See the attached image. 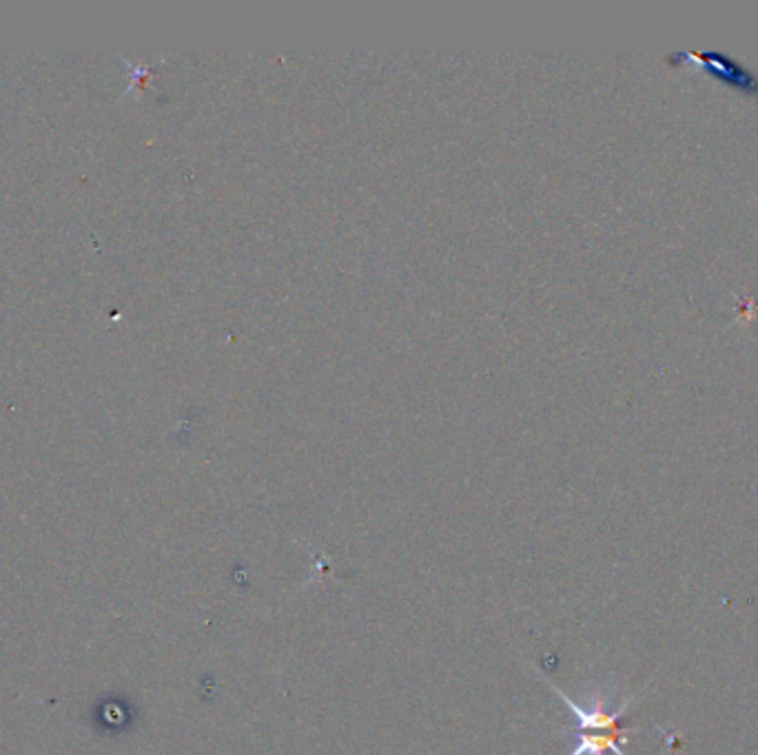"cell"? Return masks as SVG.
<instances>
[{"mask_svg": "<svg viewBox=\"0 0 758 755\" xmlns=\"http://www.w3.org/2000/svg\"><path fill=\"white\" fill-rule=\"evenodd\" d=\"M636 731V727H621L612 731H575L577 742L567 755H628L621 744L628 742V735Z\"/></svg>", "mask_w": 758, "mask_h": 755, "instance_id": "6da1fadb", "label": "cell"}]
</instances>
